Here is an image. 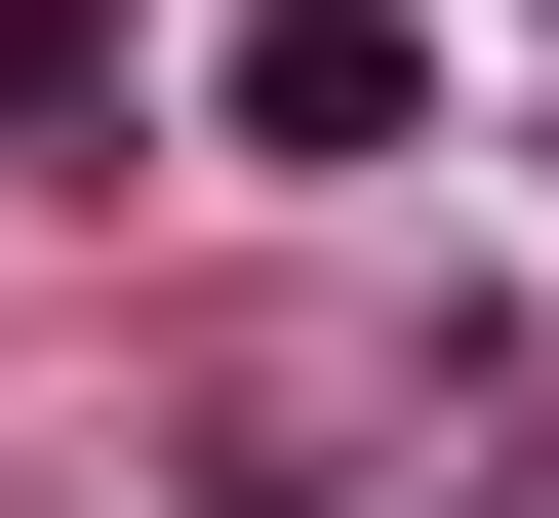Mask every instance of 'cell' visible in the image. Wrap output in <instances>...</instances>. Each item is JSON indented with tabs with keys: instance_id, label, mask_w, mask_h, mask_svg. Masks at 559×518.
<instances>
[{
	"instance_id": "cell-1",
	"label": "cell",
	"mask_w": 559,
	"mask_h": 518,
	"mask_svg": "<svg viewBox=\"0 0 559 518\" xmlns=\"http://www.w3.org/2000/svg\"><path fill=\"white\" fill-rule=\"evenodd\" d=\"M200 120H240V160H400V120H440V40H400V0H240V40H200Z\"/></svg>"
},
{
	"instance_id": "cell-2",
	"label": "cell",
	"mask_w": 559,
	"mask_h": 518,
	"mask_svg": "<svg viewBox=\"0 0 559 518\" xmlns=\"http://www.w3.org/2000/svg\"><path fill=\"white\" fill-rule=\"evenodd\" d=\"M81 81H120V0H0V120H81Z\"/></svg>"
}]
</instances>
